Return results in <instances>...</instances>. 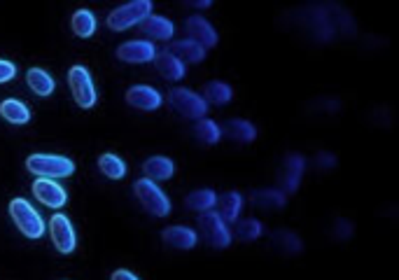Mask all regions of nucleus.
<instances>
[{
    "label": "nucleus",
    "mask_w": 399,
    "mask_h": 280,
    "mask_svg": "<svg viewBox=\"0 0 399 280\" xmlns=\"http://www.w3.org/2000/svg\"><path fill=\"white\" fill-rule=\"evenodd\" d=\"M194 138H197L199 142H203V145H215V142H219V138H222V131H219V124L213 122V120H199L197 124H194Z\"/></svg>",
    "instance_id": "cd10ccee"
},
{
    "label": "nucleus",
    "mask_w": 399,
    "mask_h": 280,
    "mask_svg": "<svg viewBox=\"0 0 399 280\" xmlns=\"http://www.w3.org/2000/svg\"><path fill=\"white\" fill-rule=\"evenodd\" d=\"M173 56H177L180 61L185 63H201L203 61V56H206V49H203L201 45H197L194 40L190 38H185V40H177L171 45V49H168Z\"/></svg>",
    "instance_id": "4be33fe9"
},
{
    "label": "nucleus",
    "mask_w": 399,
    "mask_h": 280,
    "mask_svg": "<svg viewBox=\"0 0 399 280\" xmlns=\"http://www.w3.org/2000/svg\"><path fill=\"white\" fill-rule=\"evenodd\" d=\"M133 192H135V197H138L140 206L145 208L150 215L166 217L168 213H171V201H168L166 194L161 192V187H157V182L142 177V180L133 182Z\"/></svg>",
    "instance_id": "20e7f679"
},
{
    "label": "nucleus",
    "mask_w": 399,
    "mask_h": 280,
    "mask_svg": "<svg viewBox=\"0 0 399 280\" xmlns=\"http://www.w3.org/2000/svg\"><path fill=\"white\" fill-rule=\"evenodd\" d=\"M217 208H219L217 215L222 217L224 222H236L243 208V197L239 192H224L222 197H217Z\"/></svg>",
    "instance_id": "b1692460"
},
{
    "label": "nucleus",
    "mask_w": 399,
    "mask_h": 280,
    "mask_svg": "<svg viewBox=\"0 0 399 280\" xmlns=\"http://www.w3.org/2000/svg\"><path fill=\"white\" fill-rule=\"evenodd\" d=\"M250 201L254 208L259 210H283L287 206V194H283L280 190H254L250 192Z\"/></svg>",
    "instance_id": "6ab92c4d"
},
{
    "label": "nucleus",
    "mask_w": 399,
    "mask_h": 280,
    "mask_svg": "<svg viewBox=\"0 0 399 280\" xmlns=\"http://www.w3.org/2000/svg\"><path fill=\"white\" fill-rule=\"evenodd\" d=\"M201 98L206 100V103L210 105H227V103H232V98H234V89L229 87L227 82H208L206 87H203V93H201Z\"/></svg>",
    "instance_id": "393cba45"
},
{
    "label": "nucleus",
    "mask_w": 399,
    "mask_h": 280,
    "mask_svg": "<svg viewBox=\"0 0 399 280\" xmlns=\"http://www.w3.org/2000/svg\"><path fill=\"white\" fill-rule=\"evenodd\" d=\"M117 56L126 63H147L155 61L157 47L150 40H129L117 47Z\"/></svg>",
    "instance_id": "f8f14e48"
},
{
    "label": "nucleus",
    "mask_w": 399,
    "mask_h": 280,
    "mask_svg": "<svg viewBox=\"0 0 399 280\" xmlns=\"http://www.w3.org/2000/svg\"><path fill=\"white\" fill-rule=\"evenodd\" d=\"M155 66L166 80H182L185 78V63L177 56H173L171 52H157Z\"/></svg>",
    "instance_id": "5701e85b"
},
{
    "label": "nucleus",
    "mask_w": 399,
    "mask_h": 280,
    "mask_svg": "<svg viewBox=\"0 0 399 280\" xmlns=\"http://www.w3.org/2000/svg\"><path fill=\"white\" fill-rule=\"evenodd\" d=\"M161 239H164L166 245H171V248H175V250H192L194 245L199 243L197 232L190 227H182V224L166 227L164 232H161Z\"/></svg>",
    "instance_id": "dca6fc26"
},
{
    "label": "nucleus",
    "mask_w": 399,
    "mask_h": 280,
    "mask_svg": "<svg viewBox=\"0 0 399 280\" xmlns=\"http://www.w3.org/2000/svg\"><path fill=\"white\" fill-rule=\"evenodd\" d=\"M332 236L336 241H348L353 236V222L351 219H343V217H336L334 224H332Z\"/></svg>",
    "instance_id": "2f4dec72"
},
{
    "label": "nucleus",
    "mask_w": 399,
    "mask_h": 280,
    "mask_svg": "<svg viewBox=\"0 0 399 280\" xmlns=\"http://www.w3.org/2000/svg\"><path fill=\"white\" fill-rule=\"evenodd\" d=\"M304 173H306V159L301 155H287L283 159V166H280V187H283V194H294L299 190V182Z\"/></svg>",
    "instance_id": "9d476101"
},
{
    "label": "nucleus",
    "mask_w": 399,
    "mask_h": 280,
    "mask_svg": "<svg viewBox=\"0 0 399 280\" xmlns=\"http://www.w3.org/2000/svg\"><path fill=\"white\" fill-rule=\"evenodd\" d=\"M14 75H16V66L12 61H5V58H0V84L14 80Z\"/></svg>",
    "instance_id": "72a5a7b5"
},
{
    "label": "nucleus",
    "mask_w": 399,
    "mask_h": 280,
    "mask_svg": "<svg viewBox=\"0 0 399 280\" xmlns=\"http://www.w3.org/2000/svg\"><path fill=\"white\" fill-rule=\"evenodd\" d=\"M0 115H3L10 124H26L31 120L28 105H24L21 100H16V98L3 100V103H0Z\"/></svg>",
    "instance_id": "bb28decb"
},
{
    "label": "nucleus",
    "mask_w": 399,
    "mask_h": 280,
    "mask_svg": "<svg viewBox=\"0 0 399 280\" xmlns=\"http://www.w3.org/2000/svg\"><path fill=\"white\" fill-rule=\"evenodd\" d=\"M138 26L152 40H164L166 42V40H171L175 36V24L171 19H166V16H159V14H150L147 19H142L138 24Z\"/></svg>",
    "instance_id": "f3484780"
},
{
    "label": "nucleus",
    "mask_w": 399,
    "mask_h": 280,
    "mask_svg": "<svg viewBox=\"0 0 399 280\" xmlns=\"http://www.w3.org/2000/svg\"><path fill=\"white\" fill-rule=\"evenodd\" d=\"M152 14L150 0H133V3L120 5L117 10L108 14V26L113 31H126L131 26H138L142 19H147Z\"/></svg>",
    "instance_id": "39448f33"
},
{
    "label": "nucleus",
    "mask_w": 399,
    "mask_h": 280,
    "mask_svg": "<svg viewBox=\"0 0 399 280\" xmlns=\"http://www.w3.org/2000/svg\"><path fill=\"white\" fill-rule=\"evenodd\" d=\"M185 28H187V36H190V40H194L203 49L217 45V31L213 28V24H210L206 16H199V14L190 16L187 24H185Z\"/></svg>",
    "instance_id": "ddd939ff"
},
{
    "label": "nucleus",
    "mask_w": 399,
    "mask_h": 280,
    "mask_svg": "<svg viewBox=\"0 0 399 280\" xmlns=\"http://www.w3.org/2000/svg\"><path fill=\"white\" fill-rule=\"evenodd\" d=\"M313 166H316L318 171H334L336 157L332 155V152H318L316 159H313Z\"/></svg>",
    "instance_id": "473e14b6"
},
{
    "label": "nucleus",
    "mask_w": 399,
    "mask_h": 280,
    "mask_svg": "<svg viewBox=\"0 0 399 280\" xmlns=\"http://www.w3.org/2000/svg\"><path fill=\"white\" fill-rule=\"evenodd\" d=\"M110 280H140V278L133 276L131 271H126V269H117V271H113V276H110Z\"/></svg>",
    "instance_id": "f704fd0d"
},
{
    "label": "nucleus",
    "mask_w": 399,
    "mask_h": 280,
    "mask_svg": "<svg viewBox=\"0 0 399 280\" xmlns=\"http://www.w3.org/2000/svg\"><path fill=\"white\" fill-rule=\"evenodd\" d=\"M71 26L78 38H91L93 33H96V16H93L89 10H78L73 14Z\"/></svg>",
    "instance_id": "c85d7f7f"
},
{
    "label": "nucleus",
    "mask_w": 399,
    "mask_h": 280,
    "mask_svg": "<svg viewBox=\"0 0 399 280\" xmlns=\"http://www.w3.org/2000/svg\"><path fill=\"white\" fill-rule=\"evenodd\" d=\"M168 103L173 105L175 113H180L187 120H203L208 113V103L201 98V93H194L192 89L185 87H175L168 93Z\"/></svg>",
    "instance_id": "423d86ee"
},
{
    "label": "nucleus",
    "mask_w": 399,
    "mask_h": 280,
    "mask_svg": "<svg viewBox=\"0 0 399 280\" xmlns=\"http://www.w3.org/2000/svg\"><path fill=\"white\" fill-rule=\"evenodd\" d=\"M185 206L190 210H197L199 215L208 213V210H213L217 206V194L210 190V187H201V190H194L187 194Z\"/></svg>",
    "instance_id": "412c9836"
},
{
    "label": "nucleus",
    "mask_w": 399,
    "mask_h": 280,
    "mask_svg": "<svg viewBox=\"0 0 399 280\" xmlns=\"http://www.w3.org/2000/svg\"><path fill=\"white\" fill-rule=\"evenodd\" d=\"M269 245L271 250H276L278 254H285V257H294L304 250V241L296 236L290 229H278L269 236Z\"/></svg>",
    "instance_id": "2eb2a0df"
},
{
    "label": "nucleus",
    "mask_w": 399,
    "mask_h": 280,
    "mask_svg": "<svg viewBox=\"0 0 399 280\" xmlns=\"http://www.w3.org/2000/svg\"><path fill=\"white\" fill-rule=\"evenodd\" d=\"M26 168L38 177L56 180V177H68L75 173V164L68 157L58 155H31L26 159Z\"/></svg>",
    "instance_id": "7ed1b4c3"
},
{
    "label": "nucleus",
    "mask_w": 399,
    "mask_h": 280,
    "mask_svg": "<svg viewBox=\"0 0 399 280\" xmlns=\"http://www.w3.org/2000/svg\"><path fill=\"white\" fill-rule=\"evenodd\" d=\"M219 131H222V135H227L229 140L241 142V145H248V142L257 138V129H254V124H250L248 120H229L219 126Z\"/></svg>",
    "instance_id": "a211bd4d"
},
{
    "label": "nucleus",
    "mask_w": 399,
    "mask_h": 280,
    "mask_svg": "<svg viewBox=\"0 0 399 280\" xmlns=\"http://www.w3.org/2000/svg\"><path fill=\"white\" fill-rule=\"evenodd\" d=\"M197 224H199V232L203 239H206L208 245H213V248H219V250L232 245V232H229L227 222L215 213V210L201 213Z\"/></svg>",
    "instance_id": "6e6552de"
},
{
    "label": "nucleus",
    "mask_w": 399,
    "mask_h": 280,
    "mask_svg": "<svg viewBox=\"0 0 399 280\" xmlns=\"http://www.w3.org/2000/svg\"><path fill=\"white\" fill-rule=\"evenodd\" d=\"M290 24L299 26L313 42H332L338 38L355 36V21L343 7L338 5H311L299 7L296 12L290 14Z\"/></svg>",
    "instance_id": "f257e3e1"
},
{
    "label": "nucleus",
    "mask_w": 399,
    "mask_h": 280,
    "mask_svg": "<svg viewBox=\"0 0 399 280\" xmlns=\"http://www.w3.org/2000/svg\"><path fill=\"white\" fill-rule=\"evenodd\" d=\"M68 87H71L75 103H78L80 108L89 110L96 105V87H93L91 75L84 66L71 68V73H68Z\"/></svg>",
    "instance_id": "0eeeda50"
},
{
    "label": "nucleus",
    "mask_w": 399,
    "mask_h": 280,
    "mask_svg": "<svg viewBox=\"0 0 399 280\" xmlns=\"http://www.w3.org/2000/svg\"><path fill=\"white\" fill-rule=\"evenodd\" d=\"M126 103L135 110H145V113H152V110L161 108L164 98L157 89L147 87V84H135L129 91H126Z\"/></svg>",
    "instance_id": "4468645a"
},
{
    "label": "nucleus",
    "mask_w": 399,
    "mask_h": 280,
    "mask_svg": "<svg viewBox=\"0 0 399 280\" xmlns=\"http://www.w3.org/2000/svg\"><path fill=\"white\" fill-rule=\"evenodd\" d=\"M98 168H100V173H103L105 177H110V180H122V177L126 175L124 159H120L117 155H100Z\"/></svg>",
    "instance_id": "c756f323"
},
{
    "label": "nucleus",
    "mask_w": 399,
    "mask_h": 280,
    "mask_svg": "<svg viewBox=\"0 0 399 280\" xmlns=\"http://www.w3.org/2000/svg\"><path fill=\"white\" fill-rule=\"evenodd\" d=\"M49 236H52L54 248L63 254H71L75 250V245H78V236H75L71 219L61 213H56L52 219H49Z\"/></svg>",
    "instance_id": "1a4fd4ad"
},
{
    "label": "nucleus",
    "mask_w": 399,
    "mask_h": 280,
    "mask_svg": "<svg viewBox=\"0 0 399 280\" xmlns=\"http://www.w3.org/2000/svg\"><path fill=\"white\" fill-rule=\"evenodd\" d=\"M261 232H264V227H261L259 219L254 217H245V219H236V229H234V236L239 241H257Z\"/></svg>",
    "instance_id": "7c9ffc66"
},
{
    "label": "nucleus",
    "mask_w": 399,
    "mask_h": 280,
    "mask_svg": "<svg viewBox=\"0 0 399 280\" xmlns=\"http://www.w3.org/2000/svg\"><path fill=\"white\" fill-rule=\"evenodd\" d=\"M190 7H199V10H206V7H210L213 3H210V0H197V3H187Z\"/></svg>",
    "instance_id": "c9c22d12"
},
{
    "label": "nucleus",
    "mask_w": 399,
    "mask_h": 280,
    "mask_svg": "<svg viewBox=\"0 0 399 280\" xmlns=\"http://www.w3.org/2000/svg\"><path fill=\"white\" fill-rule=\"evenodd\" d=\"M10 217L16 224V229H19L26 239L38 241V239H42V234H45V222H42L40 213L31 206L26 199H12Z\"/></svg>",
    "instance_id": "f03ea898"
},
{
    "label": "nucleus",
    "mask_w": 399,
    "mask_h": 280,
    "mask_svg": "<svg viewBox=\"0 0 399 280\" xmlns=\"http://www.w3.org/2000/svg\"><path fill=\"white\" fill-rule=\"evenodd\" d=\"M142 171H145L147 180L152 182L171 180L175 175V164H173V159H168V157H150L145 164H142Z\"/></svg>",
    "instance_id": "aec40b11"
},
{
    "label": "nucleus",
    "mask_w": 399,
    "mask_h": 280,
    "mask_svg": "<svg viewBox=\"0 0 399 280\" xmlns=\"http://www.w3.org/2000/svg\"><path fill=\"white\" fill-rule=\"evenodd\" d=\"M33 194L47 208H61L68 201V192L63 190V185H58L56 180H47V177H38L33 182Z\"/></svg>",
    "instance_id": "9b49d317"
},
{
    "label": "nucleus",
    "mask_w": 399,
    "mask_h": 280,
    "mask_svg": "<svg viewBox=\"0 0 399 280\" xmlns=\"http://www.w3.org/2000/svg\"><path fill=\"white\" fill-rule=\"evenodd\" d=\"M26 82L33 93H38V96H52L54 93V78L49 75L47 71H42V68H31L26 73Z\"/></svg>",
    "instance_id": "a878e982"
}]
</instances>
